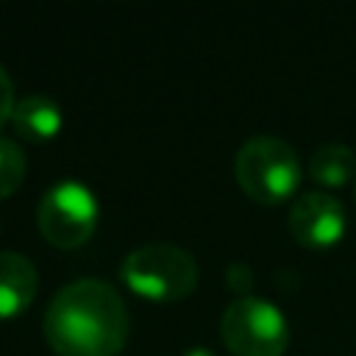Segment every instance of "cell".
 Instances as JSON below:
<instances>
[{
	"instance_id": "cell-12",
	"label": "cell",
	"mask_w": 356,
	"mask_h": 356,
	"mask_svg": "<svg viewBox=\"0 0 356 356\" xmlns=\"http://www.w3.org/2000/svg\"><path fill=\"white\" fill-rule=\"evenodd\" d=\"M14 106H17V97H14V83H11V75L6 72V67L0 64V128H3V125L11 120Z\"/></svg>"
},
{
	"instance_id": "cell-5",
	"label": "cell",
	"mask_w": 356,
	"mask_h": 356,
	"mask_svg": "<svg viewBox=\"0 0 356 356\" xmlns=\"http://www.w3.org/2000/svg\"><path fill=\"white\" fill-rule=\"evenodd\" d=\"M97 217L100 209L95 192L72 178L53 184L36 206V222L42 236L61 250L81 248L95 234Z\"/></svg>"
},
{
	"instance_id": "cell-11",
	"label": "cell",
	"mask_w": 356,
	"mask_h": 356,
	"mask_svg": "<svg viewBox=\"0 0 356 356\" xmlns=\"http://www.w3.org/2000/svg\"><path fill=\"white\" fill-rule=\"evenodd\" d=\"M253 281H256V275H253V270H250L245 261L228 264V270H225V284H228L231 292H236L239 298H248V292L253 289Z\"/></svg>"
},
{
	"instance_id": "cell-7",
	"label": "cell",
	"mask_w": 356,
	"mask_h": 356,
	"mask_svg": "<svg viewBox=\"0 0 356 356\" xmlns=\"http://www.w3.org/2000/svg\"><path fill=\"white\" fill-rule=\"evenodd\" d=\"M39 273L33 261L14 250H0V317H19L36 298Z\"/></svg>"
},
{
	"instance_id": "cell-8",
	"label": "cell",
	"mask_w": 356,
	"mask_h": 356,
	"mask_svg": "<svg viewBox=\"0 0 356 356\" xmlns=\"http://www.w3.org/2000/svg\"><path fill=\"white\" fill-rule=\"evenodd\" d=\"M61 106L47 95H28L17 100L11 125L28 142H50L61 131Z\"/></svg>"
},
{
	"instance_id": "cell-9",
	"label": "cell",
	"mask_w": 356,
	"mask_h": 356,
	"mask_svg": "<svg viewBox=\"0 0 356 356\" xmlns=\"http://www.w3.org/2000/svg\"><path fill=\"white\" fill-rule=\"evenodd\" d=\"M356 175V153L348 145L325 142L309 156V178L320 186H345Z\"/></svg>"
},
{
	"instance_id": "cell-1",
	"label": "cell",
	"mask_w": 356,
	"mask_h": 356,
	"mask_svg": "<svg viewBox=\"0 0 356 356\" xmlns=\"http://www.w3.org/2000/svg\"><path fill=\"white\" fill-rule=\"evenodd\" d=\"M42 328L56 356H117L128 339V309L111 284L78 278L53 295Z\"/></svg>"
},
{
	"instance_id": "cell-13",
	"label": "cell",
	"mask_w": 356,
	"mask_h": 356,
	"mask_svg": "<svg viewBox=\"0 0 356 356\" xmlns=\"http://www.w3.org/2000/svg\"><path fill=\"white\" fill-rule=\"evenodd\" d=\"M184 356H217L214 350H209V348H189Z\"/></svg>"
},
{
	"instance_id": "cell-6",
	"label": "cell",
	"mask_w": 356,
	"mask_h": 356,
	"mask_svg": "<svg viewBox=\"0 0 356 356\" xmlns=\"http://www.w3.org/2000/svg\"><path fill=\"white\" fill-rule=\"evenodd\" d=\"M289 231L303 248L325 250L345 236L348 211L328 192H303L289 209Z\"/></svg>"
},
{
	"instance_id": "cell-2",
	"label": "cell",
	"mask_w": 356,
	"mask_h": 356,
	"mask_svg": "<svg viewBox=\"0 0 356 356\" xmlns=\"http://www.w3.org/2000/svg\"><path fill=\"white\" fill-rule=\"evenodd\" d=\"M122 284L139 298L156 303H175L195 292L197 261L189 250L170 242H150L134 248L120 264Z\"/></svg>"
},
{
	"instance_id": "cell-4",
	"label": "cell",
	"mask_w": 356,
	"mask_h": 356,
	"mask_svg": "<svg viewBox=\"0 0 356 356\" xmlns=\"http://www.w3.org/2000/svg\"><path fill=\"white\" fill-rule=\"evenodd\" d=\"M220 334L234 356H284L289 345V323L281 309L264 298L248 295L225 306Z\"/></svg>"
},
{
	"instance_id": "cell-3",
	"label": "cell",
	"mask_w": 356,
	"mask_h": 356,
	"mask_svg": "<svg viewBox=\"0 0 356 356\" xmlns=\"http://www.w3.org/2000/svg\"><path fill=\"white\" fill-rule=\"evenodd\" d=\"M234 175L250 200L275 206L295 197L300 186V161L284 139L259 134L234 156Z\"/></svg>"
},
{
	"instance_id": "cell-10",
	"label": "cell",
	"mask_w": 356,
	"mask_h": 356,
	"mask_svg": "<svg viewBox=\"0 0 356 356\" xmlns=\"http://www.w3.org/2000/svg\"><path fill=\"white\" fill-rule=\"evenodd\" d=\"M25 170H28V159L22 147L14 139L0 136V200L14 195L22 186Z\"/></svg>"
}]
</instances>
